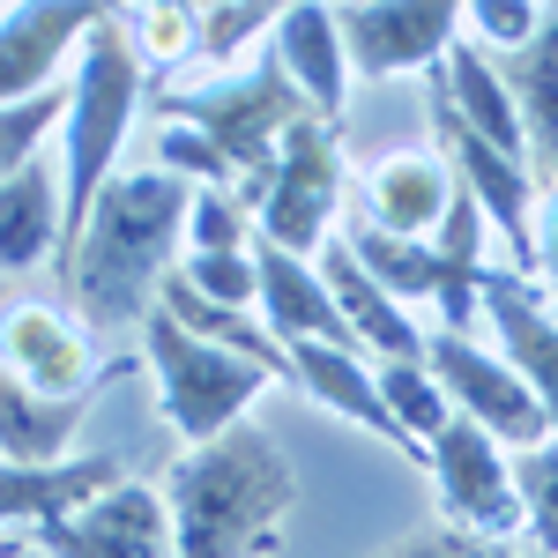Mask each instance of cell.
I'll return each mask as SVG.
<instances>
[{
	"label": "cell",
	"instance_id": "obj_36",
	"mask_svg": "<svg viewBox=\"0 0 558 558\" xmlns=\"http://www.w3.org/2000/svg\"><path fill=\"white\" fill-rule=\"evenodd\" d=\"M536 276L558 291V186L544 194V209H536Z\"/></svg>",
	"mask_w": 558,
	"mask_h": 558
},
{
	"label": "cell",
	"instance_id": "obj_26",
	"mask_svg": "<svg viewBox=\"0 0 558 558\" xmlns=\"http://www.w3.org/2000/svg\"><path fill=\"white\" fill-rule=\"evenodd\" d=\"M380 402L395 410V425L410 432L417 447H432L439 432L454 425V402H447V387L432 380V365H380Z\"/></svg>",
	"mask_w": 558,
	"mask_h": 558
},
{
	"label": "cell",
	"instance_id": "obj_5",
	"mask_svg": "<svg viewBox=\"0 0 558 558\" xmlns=\"http://www.w3.org/2000/svg\"><path fill=\"white\" fill-rule=\"evenodd\" d=\"M134 336H142L149 380H157V410H165V425H172L186 447H209V439H223L231 425H246V402L268 387V373H260L254 357L186 336L165 305H157Z\"/></svg>",
	"mask_w": 558,
	"mask_h": 558
},
{
	"label": "cell",
	"instance_id": "obj_13",
	"mask_svg": "<svg viewBox=\"0 0 558 558\" xmlns=\"http://www.w3.org/2000/svg\"><path fill=\"white\" fill-rule=\"evenodd\" d=\"M0 365L52 402H75V395H97L105 380H120V365H97L89 336L52 305H8L0 313Z\"/></svg>",
	"mask_w": 558,
	"mask_h": 558
},
{
	"label": "cell",
	"instance_id": "obj_1",
	"mask_svg": "<svg viewBox=\"0 0 558 558\" xmlns=\"http://www.w3.org/2000/svg\"><path fill=\"white\" fill-rule=\"evenodd\" d=\"M186 216H194V186L179 172H157V165L120 172L97 194L83 239L52 260L89 328H142L157 313L172 254L186 239Z\"/></svg>",
	"mask_w": 558,
	"mask_h": 558
},
{
	"label": "cell",
	"instance_id": "obj_14",
	"mask_svg": "<svg viewBox=\"0 0 558 558\" xmlns=\"http://www.w3.org/2000/svg\"><path fill=\"white\" fill-rule=\"evenodd\" d=\"M313 268H320V283H328V299H336V313H343L350 343L357 350H380L387 365H425L432 336H417V320H410V305L387 299L380 283H373V268L350 254V239L336 231L320 254H313Z\"/></svg>",
	"mask_w": 558,
	"mask_h": 558
},
{
	"label": "cell",
	"instance_id": "obj_23",
	"mask_svg": "<svg viewBox=\"0 0 558 558\" xmlns=\"http://www.w3.org/2000/svg\"><path fill=\"white\" fill-rule=\"evenodd\" d=\"M499 83L514 89L521 128H529V172L558 186V8H544V31L521 52H499Z\"/></svg>",
	"mask_w": 558,
	"mask_h": 558
},
{
	"label": "cell",
	"instance_id": "obj_27",
	"mask_svg": "<svg viewBox=\"0 0 558 558\" xmlns=\"http://www.w3.org/2000/svg\"><path fill=\"white\" fill-rule=\"evenodd\" d=\"M120 23H128V38L149 75H172L179 60L202 45V8H186V0H172V8H120Z\"/></svg>",
	"mask_w": 558,
	"mask_h": 558
},
{
	"label": "cell",
	"instance_id": "obj_3",
	"mask_svg": "<svg viewBox=\"0 0 558 558\" xmlns=\"http://www.w3.org/2000/svg\"><path fill=\"white\" fill-rule=\"evenodd\" d=\"M142 83H149V68L134 52L128 23H120V8H105L89 23L83 52H75V83H68V172H60V186H68V239H60V254L83 239L97 194L120 179L112 165H120V142L134 128Z\"/></svg>",
	"mask_w": 558,
	"mask_h": 558
},
{
	"label": "cell",
	"instance_id": "obj_17",
	"mask_svg": "<svg viewBox=\"0 0 558 558\" xmlns=\"http://www.w3.org/2000/svg\"><path fill=\"white\" fill-rule=\"evenodd\" d=\"M454 172L439 149H387L365 172V223H380L395 239H432L439 216L454 209Z\"/></svg>",
	"mask_w": 558,
	"mask_h": 558
},
{
	"label": "cell",
	"instance_id": "obj_24",
	"mask_svg": "<svg viewBox=\"0 0 558 558\" xmlns=\"http://www.w3.org/2000/svg\"><path fill=\"white\" fill-rule=\"evenodd\" d=\"M60 239H68V186L45 165H23L15 179H0V268L60 260Z\"/></svg>",
	"mask_w": 558,
	"mask_h": 558
},
{
	"label": "cell",
	"instance_id": "obj_21",
	"mask_svg": "<svg viewBox=\"0 0 558 558\" xmlns=\"http://www.w3.org/2000/svg\"><path fill=\"white\" fill-rule=\"evenodd\" d=\"M268 52L283 60V75L299 83L305 105H313L320 120H336V128H343L350 52H343V31H336V8H320V0H299V8H283V23H276Z\"/></svg>",
	"mask_w": 558,
	"mask_h": 558
},
{
	"label": "cell",
	"instance_id": "obj_18",
	"mask_svg": "<svg viewBox=\"0 0 558 558\" xmlns=\"http://www.w3.org/2000/svg\"><path fill=\"white\" fill-rule=\"evenodd\" d=\"M484 320L499 328V357L514 365L529 395L544 402V417H551V439H558V313L521 276H484Z\"/></svg>",
	"mask_w": 558,
	"mask_h": 558
},
{
	"label": "cell",
	"instance_id": "obj_9",
	"mask_svg": "<svg viewBox=\"0 0 558 558\" xmlns=\"http://www.w3.org/2000/svg\"><path fill=\"white\" fill-rule=\"evenodd\" d=\"M432 134H439V157H447L454 186L492 216V231L514 246L521 268H536V172H529L521 157H507V149L476 142V134L462 128V112L439 97V83H432Z\"/></svg>",
	"mask_w": 558,
	"mask_h": 558
},
{
	"label": "cell",
	"instance_id": "obj_22",
	"mask_svg": "<svg viewBox=\"0 0 558 558\" xmlns=\"http://www.w3.org/2000/svg\"><path fill=\"white\" fill-rule=\"evenodd\" d=\"M432 83H439V97L462 112V128L476 134V142H492V149H507V157H521L529 165V128H521V105L514 89L499 83V60L484 52V45H454L439 68H432Z\"/></svg>",
	"mask_w": 558,
	"mask_h": 558
},
{
	"label": "cell",
	"instance_id": "obj_7",
	"mask_svg": "<svg viewBox=\"0 0 558 558\" xmlns=\"http://www.w3.org/2000/svg\"><path fill=\"white\" fill-rule=\"evenodd\" d=\"M425 470H432V492H439L447 529H470V536H492V544H507L514 529H529L521 492H514V454L484 425L454 417L425 447Z\"/></svg>",
	"mask_w": 558,
	"mask_h": 558
},
{
	"label": "cell",
	"instance_id": "obj_4",
	"mask_svg": "<svg viewBox=\"0 0 558 558\" xmlns=\"http://www.w3.org/2000/svg\"><path fill=\"white\" fill-rule=\"evenodd\" d=\"M305 105L299 83L283 75V60L260 45V60L246 75H216L209 89H165L157 97V120H172V128H202L231 157V179H239V202L260 216L268 202V186L283 172V134L299 128Z\"/></svg>",
	"mask_w": 558,
	"mask_h": 558
},
{
	"label": "cell",
	"instance_id": "obj_30",
	"mask_svg": "<svg viewBox=\"0 0 558 558\" xmlns=\"http://www.w3.org/2000/svg\"><path fill=\"white\" fill-rule=\"evenodd\" d=\"M514 492H521V514H529V536L536 551L558 558V439L514 454Z\"/></svg>",
	"mask_w": 558,
	"mask_h": 558
},
{
	"label": "cell",
	"instance_id": "obj_15",
	"mask_svg": "<svg viewBox=\"0 0 558 558\" xmlns=\"http://www.w3.org/2000/svg\"><path fill=\"white\" fill-rule=\"evenodd\" d=\"M105 8H38V0H8L0 8V105H31L52 89L60 60L83 52L89 23Z\"/></svg>",
	"mask_w": 558,
	"mask_h": 558
},
{
	"label": "cell",
	"instance_id": "obj_2",
	"mask_svg": "<svg viewBox=\"0 0 558 558\" xmlns=\"http://www.w3.org/2000/svg\"><path fill=\"white\" fill-rule=\"evenodd\" d=\"M172 558H276L299 514V470L260 425H231L165 470Z\"/></svg>",
	"mask_w": 558,
	"mask_h": 558
},
{
	"label": "cell",
	"instance_id": "obj_35",
	"mask_svg": "<svg viewBox=\"0 0 558 558\" xmlns=\"http://www.w3.org/2000/svg\"><path fill=\"white\" fill-rule=\"evenodd\" d=\"M380 558H514V544H492V536H470V529H417L402 544H387Z\"/></svg>",
	"mask_w": 558,
	"mask_h": 558
},
{
	"label": "cell",
	"instance_id": "obj_33",
	"mask_svg": "<svg viewBox=\"0 0 558 558\" xmlns=\"http://www.w3.org/2000/svg\"><path fill=\"white\" fill-rule=\"evenodd\" d=\"M462 31H476L484 52L499 60V52H521L544 31V8H529V0H476V8H462Z\"/></svg>",
	"mask_w": 558,
	"mask_h": 558
},
{
	"label": "cell",
	"instance_id": "obj_11",
	"mask_svg": "<svg viewBox=\"0 0 558 558\" xmlns=\"http://www.w3.org/2000/svg\"><path fill=\"white\" fill-rule=\"evenodd\" d=\"M336 31L357 75H432L462 45V8L447 0H357L336 8Z\"/></svg>",
	"mask_w": 558,
	"mask_h": 558
},
{
	"label": "cell",
	"instance_id": "obj_20",
	"mask_svg": "<svg viewBox=\"0 0 558 558\" xmlns=\"http://www.w3.org/2000/svg\"><path fill=\"white\" fill-rule=\"evenodd\" d=\"M254 268H260V320H268V336H276L283 350H291V343H343V350H357L313 260H299V254H283V246H260V239H254Z\"/></svg>",
	"mask_w": 558,
	"mask_h": 558
},
{
	"label": "cell",
	"instance_id": "obj_31",
	"mask_svg": "<svg viewBox=\"0 0 558 558\" xmlns=\"http://www.w3.org/2000/svg\"><path fill=\"white\" fill-rule=\"evenodd\" d=\"M68 120V89H45L31 105H0V179H15L23 165H38V142Z\"/></svg>",
	"mask_w": 558,
	"mask_h": 558
},
{
	"label": "cell",
	"instance_id": "obj_10",
	"mask_svg": "<svg viewBox=\"0 0 558 558\" xmlns=\"http://www.w3.org/2000/svg\"><path fill=\"white\" fill-rule=\"evenodd\" d=\"M31 551L38 558H172V499L157 484H112L97 492L89 507H75L68 521H45L31 529Z\"/></svg>",
	"mask_w": 558,
	"mask_h": 558
},
{
	"label": "cell",
	"instance_id": "obj_12",
	"mask_svg": "<svg viewBox=\"0 0 558 558\" xmlns=\"http://www.w3.org/2000/svg\"><path fill=\"white\" fill-rule=\"evenodd\" d=\"M350 254L373 268V283H380L387 299H439V320H447V336H462L476 313H484V276L492 268H462V260H447L432 239H395L380 223H350L343 231Z\"/></svg>",
	"mask_w": 558,
	"mask_h": 558
},
{
	"label": "cell",
	"instance_id": "obj_8",
	"mask_svg": "<svg viewBox=\"0 0 558 558\" xmlns=\"http://www.w3.org/2000/svg\"><path fill=\"white\" fill-rule=\"evenodd\" d=\"M432 380L447 387V402H454V417H470V425H484L507 454H529V447H544L551 439V417H544V402L529 395V380H521L507 357H492V350L462 343V336H432L425 350Z\"/></svg>",
	"mask_w": 558,
	"mask_h": 558
},
{
	"label": "cell",
	"instance_id": "obj_6",
	"mask_svg": "<svg viewBox=\"0 0 558 558\" xmlns=\"http://www.w3.org/2000/svg\"><path fill=\"white\" fill-rule=\"evenodd\" d=\"M336 202H343V142H336V120L305 112L299 128L283 134V172H276V186L254 216L260 246L313 260L336 239Z\"/></svg>",
	"mask_w": 558,
	"mask_h": 558
},
{
	"label": "cell",
	"instance_id": "obj_29",
	"mask_svg": "<svg viewBox=\"0 0 558 558\" xmlns=\"http://www.w3.org/2000/svg\"><path fill=\"white\" fill-rule=\"evenodd\" d=\"M254 209L223 186H194V216H186V246L194 254H254Z\"/></svg>",
	"mask_w": 558,
	"mask_h": 558
},
{
	"label": "cell",
	"instance_id": "obj_19",
	"mask_svg": "<svg viewBox=\"0 0 558 558\" xmlns=\"http://www.w3.org/2000/svg\"><path fill=\"white\" fill-rule=\"evenodd\" d=\"M291 373H299L305 402H320V410H336V417H350V425H365L373 439H395L402 454L425 462V447L395 425V410L380 402V373H365L357 350H343V343H291Z\"/></svg>",
	"mask_w": 558,
	"mask_h": 558
},
{
	"label": "cell",
	"instance_id": "obj_34",
	"mask_svg": "<svg viewBox=\"0 0 558 558\" xmlns=\"http://www.w3.org/2000/svg\"><path fill=\"white\" fill-rule=\"evenodd\" d=\"M276 23H283V8H202V45L194 52L223 68L231 52H246V38H260V31L276 38Z\"/></svg>",
	"mask_w": 558,
	"mask_h": 558
},
{
	"label": "cell",
	"instance_id": "obj_32",
	"mask_svg": "<svg viewBox=\"0 0 558 558\" xmlns=\"http://www.w3.org/2000/svg\"><path fill=\"white\" fill-rule=\"evenodd\" d=\"M179 276H186L202 299L231 305V313L260 305V268H254V254H186V260H179Z\"/></svg>",
	"mask_w": 558,
	"mask_h": 558
},
{
	"label": "cell",
	"instance_id": "obj_37",
	"mask_svg": "<svg viewBox=\"0 0 558 558\" xmlns=\"http://www.w3.org/2000/svg\"><path fill=\"white\" fill-rule=\"evenodd\" d=\"M15 551H31V536H0V558H15Z\"/></svg>",
	"mask_w": 558,
	"mask_h": 558
},
{
	"label": "cell",
	"instance_id": "obj_16",
	"mask_svg": "<svg viewBox=\"0 0 558 558\" xmlns=\"http://www.w3.org/2000/svg\"><path fill=\"white\" fill-rule=\"evenodd\" d=\"M128 484V454H75V462H8L0 454V536L23 521V529H45V521H68L75 507H89L97 492Z\"/></svg>",
	"mask_w": 558,
	"mask_h": 558
},
{
	"label": "cell",
	"instance_id": "obj_25",
	"mask_svg": "<svg viewBox=\"0 0 558 558\" xmlns=\"http://www.w3.org/2000/svg\"><path fill=\"white\" fill-rule=\"evenodd\" d=\"M89 402H97V395L52 402V395H38L31 380H15V373L0 365V454H8V462H31V470L60 462V447L83 432Z\"/></svg>",
	"mask_w": 558,
	"mask_h": 558
},
{
	"label": "cell",
	"instance_id": "obj_28",
	"mask_svg": "<svg viewBox=\"0 0 558 558\" xmlns=\"http://www.w3.org/2000/svg\"><path fill=\"white\" fill-rule=\"evenodd\" d=\"M149 165H157V172H179L186 186H223V194H239V179H231V157H223V149H216L202 128H172V120H157Z\"/></svg>",
	"mask_w": 558,
	"mask_h": 558
}]
</instances>
